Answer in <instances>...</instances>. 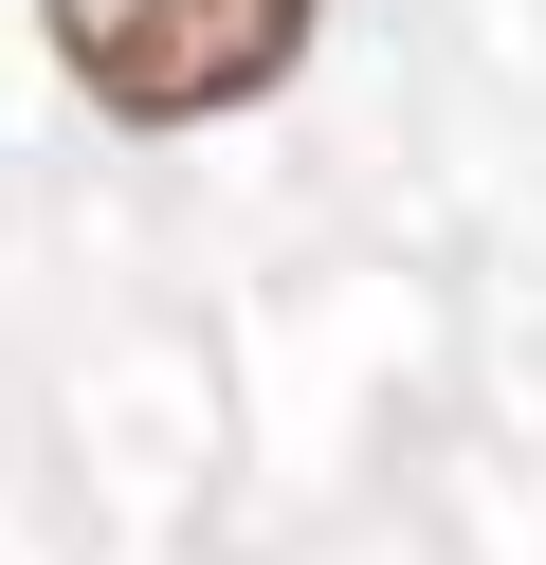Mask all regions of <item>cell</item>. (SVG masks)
Segmentation results:
<instances>
[{
    "mask_svg": "<svg viewBox=\"0 0 546 565\" xmlns=\"http://www.w3.org/2000/svg\"><path fill=\"white\" fill-rule=\"evenodd\" d=\"M73 55V92L128 128H201V110H255V92L310 55V0H36Z\"/></svg>",
    "mask_w": 546,
    "mask_h": 565,
    "instance_id": "cell-1",
    "label": "cell"
}]
</instances>
